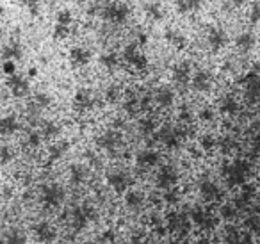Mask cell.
Segmentation results:
<instances>
[{
    "instance_id": "obj_1",
    "label": "cell",
    "mask_w": 260,
    "mask_h": 244,
    "mask_svg": "<svg viewBox=\"0 0 260 244\" xmlns=\"http://www.w3.org/2000/svg\"><path fill=\"white\" fill-rule=\"evenodd\" d=\"M128 15H130L128 6H126L125 2H111V4H107L104 9V18L111 23H116V25L125 23Z\"/></svg>"
},
{
    "instance_id": "obj_2",
    "label": "cell",
    "mask_w": 260,
    "mask_h": 244,
    "mask_svg": "<svg viewBox=\"0 0 260 244\" xmlns=\"http://www.w3.org/2000/svg\"><path fill=\"white\" fill-rule=\"evenodd\" d=\"M249 173V164L244 161H237L235 164H232L226 171V176H228V184L230 186H239L246 180Z\"/></svg>"
},
{
    "instance_id": "obj_3",
    "label": "cell",
    "mask_w": 260,
    "mask_h": 244,
    "mask_svg": "<svg viewBox=\"0 0 260 244\" xmlns=\"http://www.w3.org/2000/svg\"><path fill=\"white\" fill-rule=\"evenodd\" d=\"M226 33L221 27H210L209 33H207V43H209V48L212 52H219L226 45Z\"/></svg>"
},
{
    "instance_id": "obj_4",
    "label": "cell",
    "mask_w": 260,
    "mask_h": 244,
    "mask_svg": "<svg viewBox=\"0 0 260 244\" xmlns=\"http://www.w3.org/2000/svg\"><path fill=\"white\" fill-rule=\"evenodd\" d=\"M177 180H178V173L173 166H162V168L159 169V173H157V186L164 187V189L175 186Z\"/></svg>"
},
{
    "instance_id": "obj_5",
    "label": "cell",
    "mask_w": 260,
    "mask_h": 244,
    "mask_svg": "<svg viewBox=\"0 0 260 244\" xmlns=\"http://www.w3.org/2000/svg\"><path fill=\"white\" fill-rule=\"evenodd\" d=\"M93 219H96V212H94L93 207H80L75 210V214H73V228L80 230L84 228V226L87 225L89 221H93Z\"/></svg>"
},
{
    "instance_id": "obj_6",
    "label": "cell",
    "mask_w": 260,
    "mask_h": 244,
    "mask_svg": "<svg viewBox=\"0 0 260 244\" xmlns=\"http://www.w3.org/2000/svg\"><path fill=\"white\" fill-rule=\"evenodd\" d=\"M173 80L178 86H185L191 82V63L182 61L173 66Z\"/></svg>"
},
{
    "instance_id": "obj_7",
    "label": "cell",
    "mask_w": 260,
    "mask_h": 244,
    "mask_svg": "<svg viewBox=\"0 0 260 244\" xmlns=\"http://www.w3.org/2000/svg\"><path fill=\"white\" fill-rule=\"evenodd\" d=\"M192 87H194L198 93H205L212 87V75L205 70H200L192 75V80H191Z\"/></svg>"
},
{
    "instance_id": "obj_8",
    "label": "cell",
    "mask_w": 260,
    "mask_h": 244,
    "mask_svg": "<svg viewBox=\"0 0 260 244\" xmlns=\"http://www.w3.org/2000/svg\"><path fill=\"white\" fill-rule=\"evenodd\" d=\"M107 182H109V186L116 191V193H125V191L128 189V186H130L128 175H126V173H123V171L111 173V175L107 176Z\"/></svg>"
},
{
    "instance_id": "obj_9",
    "label": "cell",
    "mask_w": 260,
    "mask_h": 244,
    "mask_svg": "<svg viewBox=\"0 0 260 244\" xmlns=\"http://www.w3.org/2000/svg\"><path fill=\"white\" fill-rule=\"evenodd\" d=\"M91 61V52L87 48H82V47H75L72 48L70 52V63L72 66L75 68H82V66H87Z\"/></svg>"
},
{
    "instance_id": "obj_10",
    "label": "cell",
    "mask_w": 260,
    "mask_h": 244,
    "mask_svg": "<svg viewBox=\"0 0 260 244\" xmlns=\"http://www.w3.org/2000/svg\"><path fill=\"white\" fill-rule=\"evenodd\" d=\"M73 105H75V109L80 112H86V111H89V109H93V105H94L93 93L87 91V89H80L79 93L75 95Z\"/></svg>"
},
{
    "instance_id": "obj_11",
    "label": "cell",
    "mask_w": 260,
    "mask_h": 244,
    "mask_svg": "<svg viewBox=\"0 0 260 244\" xmlns=\"http://www.w3.org/2000/svg\"><path fill=\"white\" fill-rule=\"evenodd\" d=\"M159 139L166 144L168 148H177L180 144L182 139V132L177 129H171V127H164L159 132Z\"/></svg>"
},
{
    "instance_id": "obj_12",
    "label": "cell",
    "mask_w": 260,
    "mask_h": 244,
    "mask_svg": "<svg viewBox=\"0 0 260 244\" xmlns=\"http://www.w3.org/2000/svg\"><path fill=\"white\" fill-rule=\"evenodd\" d=\"M136 162H138L139 168H145V169H150L159 162V154L153 150H143L138 154L136 157Z\"/></svg>"
},
{
    "instance_id": "obj_13",
    "label": "cell",
    "mask_w": 260,
    "mask_h": 244,
    "mask_svg": "<svg viewBox=\"0 0 260 244\" xmlns=\"http://www.w3.org/2000/svg\"><path fill=\"white\" fill-rule=\"evenodd\" d=\"M119 141H121V134L114 132V130H109V132L102 134L98 137V146L104 148V150H114L119 144Z\"/></svg>"
},
{
    "instance_id": "obj_14",
    "label": "cell",
    "mask_w": 260,
    "mask_h": 244,
    "mask_svg": "<svg viewBox=\"0 0 260 244\" xmlns=\"http://www.w3.org/2000/svg\"><path fill=\"white\" fill-rule=\"evenodd\" d=\"M164 40H166L171 47L177 48V50H182V48H185V45H187L185 36L177 29H168L166 33H164Z\"/></svg>"
},
{
    "instance_id": "obj_15",
    "label": "cell",
    "mask_w": 260,
    "mask_h": 244,
    "mask_svg": "<svg viewBox=\"0 0 260 244\" xmlns=\"http://www.w3.org/2000/svg\"><path fill=\"white\" fill-rule=\"evenodd\" d=\"M175 8L180 15L198 13L200 8H202V0H175Z\"/></svg>"
},
{
    "instance_id": "obj_16",
    "label": "cell",
    "mask_w": 260,
    "mask_h": 244,
    "mask_svg": "<svg viewBox=\"0 0 260 244\" xmlns=\"http://www.w3.org/2000/svg\"><path fill=\"white\" fill-rule=\"evenodd\" d=\"M192 221L202 226V228H214L216 226V219L207 214L205 210H202V208H194L192 210Z\"/></svg>"
},
{
    "instance_id": "obj_17",
    "label": "cell",
    "mask_w": 260,
    "mask_h": 244,
    "mask_svg": "<svg viewBox=\"0 0 260 244\" xmlns=\"http://www.w3.org/2000/svg\"><path fill=\"white\" fill-rule=\"evenodd\" d=\"M200 193H202V196L205 198L207 201H214V200H217V198L221 196L219 187H217L214 182H210V180L202 182V186H200Z\"/></svg>"
},
{
    "instance_id": "obj_18",
    "label": "cell",
    "mask_w": 260,
    "mask_h": 244,
    "mask_svg": "<svg viewBox=\"0 0 260 244\" xmlns=\"http://www.w3.org/2000/svg\"><path fill=\"white\" fill-rule=\"evenodd\" d=\"M256 43V38L253 36L251 33H241L237 38H235V47L241 52H249Z\"/></svg>"
},
{
    "instance_id": "obj_19",
    "label": "cell",
    "mask_w": 260,
    "mask_h": 244,
    "mask_svg": "<svg viewBox=\"0 0 260 244\" xmlns=\"http://www.w3.org/2000/svg\"><path fill=\"white\" fill-rule=\"evenodd\" d=\"M155 102L160 107H171L175 102V93L170 87H159L155 93Z\"/></svg>"
},
{
    "instance_id": "obj_20",
    "label": "cell",
    "mask_w": 260,
    "mask_h": 244,
    "mask_svg": "<svg viewBox=\"0 0 260 244\" xmlns=\"http://www.w3.org/2000/svg\"><path fill=\"white\" fill-rule=\"evenodd\" d=\"M246 100L249 104H256L260 100V75L249 84H246Z\"/></svg>"
},
{
    "instance_id": "obj_21",
    "label": "cell",
    "mask_w": 260,
    "mask_h": 244,
    "mask_svg": "<svg viewBox=\"0 0 260 244\" xmlns=\"http://www.w3.org/2000/svg\"><path fill=\"white\" fill-rule=\"evenodd\" d=\"M62 198H64V191L57 186H52L45 191V201H47L48 205H52V207H55V205L61 203Z\"/></svg>"
},
{
    "instance_id": "obj_22",
    "label": "cell",
    "mask_w": 260,
    "mask_h": 244,
    "mask_svg": "<svg viewBox=\"0 0 260 244\" xmlns=\"http://www.w3.org/2000/svg\"><path fill=\"white\" fill-rule=\"evenodd\" d=\"M125 203L128 208H141L145 203V194L141 191H128L125 196Z\"/></svg>"
},
{
    "instance_id": "obj_23",
    "label": "cell",
    "mask_w": 260,
    "mask_h": 244,
    "mask_svg": "<svg viewBox=\"0 0 260 244\" xmlns=\"http://www.w3.org/2000/svg\"><path fill=\"white\" fill-rule=\"evenodd\" d=\"M146 18L152 20V22H160L164 18V8L159 2H152V4H146L145 8Z\"/></svg>"
},
{
    "instance_id": "obj_24",
    "label": "cell",
    "mask_w": 260,
    "mask_h": 244,
    "mask_svg": "<svg viewBox=\"0 0 260 244\" xmlns=\"http://www.w3.org/2000/svg\"><path fill=\"white\" fill-rule=\"evenodd\" d=\"M221 112L223 114H235V112L239 111V104L237 100H235L234 97H224L223 100H221Z\"/></svg>"
},
{
    "instance_id": "obj_25",
    "label": "cell",
    "mask_w": 260,
    "mask_h": 244,
    "mask_svg": "<svg viewBox=\"0 0 260 244\" xmlns=\"http://www.w3.org/2000/svg\"><path fill=\"white\" fill-rule=\"evenodd\" d=\"M128 65L134 70H138V72H145V70L148 68V57H146L145 54H141V52H138L134 57L130 59Z\"/></svg>"
},
{
    "instance_id": "obj_26",
    "label": "cell",
    "mask_w": 260,
    "mask_h": 244,
    "mask_svg": "<svg viewBox=\"0 0 260 244\" xmlns=\"http://www.w3.org/2000/svg\"><path fill=\"white\" fill-rule=\"evenodd\" d=\"M100 63H102V66H105L107 70H114L119 63V57L116 52H107V54H104L100 57Z\"/></svg>"
},
{
    "instance_id": "obj_27",
    "label": "cell",
    "mask_w": 260,
    "mask_h": 244,
    "mask_svg": "<svg viewBox=\"0 0 260 244\" xmlns=\"http://www.w3.org/2000/svg\"><path fill=\"white\" fill-rule=\"evenodd\" d=\"M70 176H72L73 184H82L87 176V171L84 166H72V171H70Z\"/></svg>"
},
{
    "instance_id": "obj_28",
    "label": "cell",
    "mask_w": 260,
    "mask_h": 244,
    "mask_svg": "<svg viewBox=\"0 0 260 244\" xmlns=\"http://www.w3.org/2000/svg\"><path fill=\"white\" fill-rule=\"evenodd\" d=\"M139 107H141V102H139L134 95H130V97L126 98V102H125V111L128 112V114H136Z\"/></svg>"
},
{
    "instance_id": "obj_29",
    "label": "cell",
    "mask_w": 260,
    "mask_h": 244,
    "mask_svg": "<svg viewBox=\"0 0 260 244\" xmlns=\"http://www.w3.org/2000/svg\"><path fill=\"white\" fill-rule=\"evenodd\" d=\"M119 97H121L119 86H109L107 91H105V100L111 102V104H116V102L119 100Z\"/></svg>"
},
{
    "instance_id": "obj_30",
    "label": "cell",
    "mask_w": 260,
    "mask_h": 244,
    "mask_svg": "<svg viewBox=\"0 0 260 244\" xmlns=\"http://www.w3.org/2000/svg\"><path fill=\"white\" fill-rule=\"evenodd\" d=\"M38 235H40L41 240H52L54 239V230H52L47 223H41V225L38 226Z\"/></svg>"
},
{
    "instance_id": "obj_31",
    "label": "cell",
    "mask_w": 260,
    "mask_h": 244,
    "mask_svg": "<svg viewBox=\"0 0 260 244\" xmlns=\"http://www.w3.org/2000/svg\"><path fill=\"white\" fill-rule=\"evenodd\" d=\"M224 240H226V244H239V240H241V232H239L237 228H234V226H228Z\"/></svg>"
},
{
    "instance_id": "obj_32",
    "label": "cell",
    "mask_w": 260,
    "mask_h": 244,
    "mask_svg": "<svg viewBox=\"0 0 260 244\" xmlns=\"http://www.w3.org/2000/svg\"><path fill=\"white\" fill-rule=\"evenodd\" d=\"M182 225H185V218L178 214H171L170 216V230L171 232H177Z\"/></svg>"
},
{
    "instance_id": "obj_33",
    "label": "cell",
    "mask_w": 260,
    "mask_h": 244,
    "mask_svg": "<svg viewBox=\"0 0 260 244\" xmlns=\"http://www.w3.org/2000/svg\"><path fill=\"white\" fill-rule=\"evenodd\" d=\"M255 194V187L249 184V186H242V193H241V200H239V205L241 203H248L249 200L253 198Z\"/></svg>"
},
{
    "instance_id": "obj_34",
    "label": "cell",
    "mask_w": 260,
    "mask_h": 244,
    "mask_svg": "<svg viewBox=\"0 0 260 244\" xmlns=\"http://www.w3.org/2000/svg\"><path fill=\"white\" fill-rule=\"evenodd\" d=\"M72 20H73V16H72V13H70L68 9H62V11H59V15H57V23H59V25L70 27V25H72Z\"/></svg>"
},
{
    "instance_id": "obj_35",
    "label": "cell",
    "mask_w": 260,
    "mask_h": 244,
    "mask_svg": "<svg viewBox=\"0 0 260 244\" xmlns=\"http://www.w3.org/2000/svg\"><path fill=\"white\" fill-rule=\"evenodd\" d=\"M219 214H221V218H223V219H234L235 214H237V208H235L234 205L226 203V205H223V207H221Z\"/></svg>"
},
{
    "instance_id": "obj_36",
    "label": "cell",
    "mask_w": 260,
    "mask_h": 244,
    "mask_svg": "<svg viewBox=\"0 0 260 244\" xmlns=\"http://www.w3.org/2000/svg\"><path fill=\"white\" fill-rule=\"evenodd\" d=\"M139 129H141V132L145 134V136H148V134H152L153 130H155V123H153L152 119L145 118L139 121Z\"/></svg>"
},
{
    "instance_id": "obj_37",
    "label": "cell",
    "mask_w": 260,
    "mask_h": 244,
    "mask_svg": "<svg viewBox=\"0 0 260 244\" xmlns=\"http://www.w3.org/2000/svg\"><path fill=\"white\" fill-rule=\"evenodd\" d=\"M200 144H202V148H203L205 151H210L214 146H216V139H214V136L207 134V136H203L202 139H200Z\"/></svg>"
},
{
    "instance_id": "obj_38",
    "label": "cell",
    "mask_w": 260,
    "mask_h": 244,
    "mask_svg": "<svg viewBox=\"0 0 260 244\" xmlns=\"http://www.w3.org/2000/svg\"><path fill=\"white\" fill-rule=\"evenodd\" d=\"M249 22L251 23H260V4L255 2L249 9Z\"/></svg>"
},
{
    "instance_id": "obj_39",
    "label": "cell",
    "mask_w": 260,
    "mask_h": 244,
    "mask_svg": "<svg viewBox=\"0 0 260 244\" xmlns=\"http://www.w3.org/2000/svg\"><path fill=\"white\" fill-rule=\"evenodd\" d=\"M138 45L136 43H132V45H128V47L125 48V50H123V59H125L126 63H130V59L134 57L136 54H138Z\"/></svg>"
},
{
    "instance_id": "obj_40",
    "label": "cell",
    "mask_w": 260,
    "mask_h": 244,
    "mask_svg": "<svg viewBox=\"0 0 260 244\" xmlns=\"http://www.w3.org/2000/svg\"><path fill=\"white\" fill-rule=\"evenodd\" d=\"M66 150H68V143H61V144H57V146H54L52 148V159L62 157Z\"/></svg>"
},
{
    "instance_id": "obj_41",
    "label": "cell",
    "mask_w": 260,
    "mask_h": 244,
    "mask_svg": "<svg viewBox=\"0 0 260 244\" xmlns=\"http://www.w3.org/2000/svg\"><path fill=\"white\" fill-rule=\"evenodd\" d=\"M164 200L168 201L170 205H175V203H178V200H180V193L178 191H168L166 194H164Z\"/></svg>"
},
{
    "instance_id": "obj_42",
    "label": "cell",
    "mask_w": 260,
    "mask_h": 244,
    "mask_svg": "<svg viewBox=\"0 0 260 244\" xmlns=\"http://www.w3.org/2000/svg\"><path fill=\"white\" fill-rule=\"evenodd\" d=\"M200 119H202V121H212L214 111L210 107H203L202 111H200Z\"/></svg>"
},
{
    "instance_id": "obj_43",
    "label": "cell",
    "mask_w": 260,
    "mask_h": 244,
    "mask_svg": "<svg viewBox=\"0 0 260 244\" xmlns=\"http://www.w3.org/2000/svg\"><path fill=\"white\" fill-rule=\"evenodd\" d=\"M116 239V235H114V232L112 230H105V232H102L100 233V242H112V240Z\"/></svg>"
},
{
    "instance_id": "obj_44",
    "label": "cell",
    "mask_w": 260,
    "mask_h": 244,
    "mask_svg": "<svg viewBox=\"0 0 260 244\" xmlns=\"http://www.w3.org/2000/svg\"><path fill=\"white\" fill-rule=\"evenodd\" d=\"M25 4L29 6L30 13H34V15H36V13H38V8H40V0H25Z\"/></svg>"
},
{
    "instance_id": "obj_45",
    "label": "cell",
    "mask_w": 260,
    "mask_h": 244,
    "mask_svg": "<svg viewBox=\"0 0 260 244\" xmlns=\"http://www.w3.org/2000/svg\"><path fill=\"white\" fill-rule=\"evenodd\" d=\"M15 70H16V65L13 61H6L4 63V73L11 75V73H15Z\"/></svg>"
},
{
    "instance_id": "obj_46",
    "label": "cell",
    "mask_w": 260,
    "mask_h": 244,
    "mask_svg": "<svg viewBox=\"0 0 260 244\" xmlns=\"http://www.w3.org/2000/svg\"><path fill=\"white\" fill-rule=\"evenodd\" d=\"M221 146H223V151H230L232 148H235V143L230 139H224L223 143H221Z\"/></svg>"
},
{
    "instance_id": "obj_47",
    "label": "cell",
    "mask_w": 260,
    "mask_h": 244,
    "mask_svg": "<svg viewBox=\"0 0 260 244\" xmlns=\"http://www.w3.org/2000/svg\"><path fill=\"white\" fill-rule=\"evenodd\" d=\"M180 119L182 121H191V112H189L187 109H184V111L180 112Z\"/></svg>"
},
{
    "instance_id": "obj_48",
    "label": "cell",
    "mask_w": 260,
    "mask_h": 244,
    "mask_svg": "<svg viewBox=\"0 0 260 244\" xmlns=\"http://www.w3.org/2000/svg\"><path fill=\"white\" fill-rule=\"evenodd\" d=\"M253 146H255L256 151H260V134H256L255 139H253Z\"/></svg>"
},
{
    "instance_id": "obj_49",
    "label": "cell",
    "mask_w": 260,
    "mask_h": 244,
    "mask_svg": "<svg viewBox=\"0 0 260 244\" xmlns=\"http://www.w3.org/2000/svg\"><path fill=\"white\" fill-rule=\"evenodd\" d=\"M248 0H232V4L235 6V8H241V6H244Z\"/></svg>"
},
{
    "instance_id": "obj_50",
    "label": "cell",
    "mask_w": 260,
    "mask_h": 244,
    "mask_svg": "<svg viewBox=\"0 0 260 244\" xmlns=\"http://www.w3.org/2000/svg\"><path fill=\"white\" fill-rule=\"evenodd\" d=\"M239 244H251V237H244V239H242L241 237V240H239Z\"/></svg>"
},
{
    "instance_id": "obj_51",
    "label": "cell",
    "mask_w": 260,
    "mask_h": 244,
    "mask_svg": "<svg viewBox=\"0 0 260 244\" xmlns=\"http://www.w3.org/2000/svg\"><path fill=\"white\" fill-rule=\"evenodd\" d=\"M146 40H148V38H146V34H139V41H138V43L139 45H145Z\"/></svg>"
},
{
    "instance_id": "obj_52",
    "label": "cell",
    "mask_w": 260,
    "mask_h": 244,
    "mask_svg": "<svg viewBox=\"0 0 260 244\" xmlns=\"http://www.w3.org/2000/svg\"><path fill=\"white\" fill-rule=\"evenodd\" d=\"M198 244H210V240L209 239H200Z\"/></svg>"
},
{
    "instance_id": "obj_53",
    "label": "cell",
    "mask_w": 260,
    "mask_h": 244,
    "mask_svg": "<svg viewBox=\"0 0 260 244\" xmlns=\"http://www.w3.org/2000/svg\"><path fill=\"white\" fill-rule=\"evenodd\" d=\"M258 119H260V116H258Z\"/></svg>"
}]
</instances>
